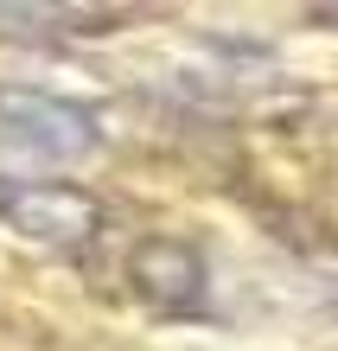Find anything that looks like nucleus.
<instances>
[{
	"label": "nucleus",
	"mask_w": 338,
	"mask_h": 351,
	"mask_svg": "<svg viewBox=\"0 0 338 351\" xmlns=\"http://www.w3.org/2000/svg\"><path fill=\"white\" fill-rule=\"evenodd\" d=\"M0 217L32 243H90L102 223V204L77 185H13Z\"/></svg>",
	"instance_id": "2"
},
{
	"label": "nucleus",
	"mask_w": 338,
	"mask_h": 351,
	"mask_svg": "<svg viewBox=\"0 0 338 351\" xmlns=\"http://www.w3.org/2000/svg\"><path fill=\"white\" fill-rule=\"evenodd\" d=\"M128 275L141 281V294H154V300H198L204 294V262L198 250H185L179 237H147L134 262H128Z\"/></svg>",
	"instance_id": "3"
},
{
	"label": "nucleus",
	"mask_w": 338,
	"mask_h": 351,
	"mask_svg": "<svg viewBox=\"0 0 338 351\" xmlns=\"http://www.w3.org/2000/svg\"><path fill=\"white\" fill-rule=\"evenodd\" d=\"M319 19H332V26H338V7H319Z\"/></svg>",
	"instance_id": "5"
},
{
	"label": "nucleus",
	"mask_w": 338,
	"mask_h": 351,
	"mask_svg": "<svg viewBox=\"0 0 338 351\" xmlns=\"http://www.w3.org/2000/svg\"><path fill=\"white\" fill-rule=\"evenodd\" d=\"M96 154V121L90 109L51 96V90H26V84H0V160L13 167H77Z\"/></svg>",
	"instance_id": "1"
},
{
	"label": "nucleus",
	"mask_w": 338,
	"mask_h": 351,
	"mask_svg": "<svg viewBox=\"0 0 338 351\" xmlns=\"http://www.w3.org/2000/svg\"><path fill=\"white\" fill-rule=\"evenodd\" d=\"M7 198H13V179H0V211H7Z\"/></svg>",
	"instance_id": "4"
}]
</instances>
